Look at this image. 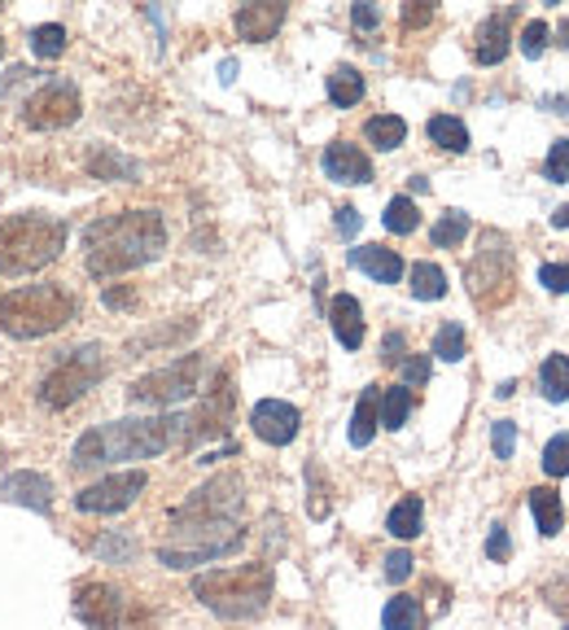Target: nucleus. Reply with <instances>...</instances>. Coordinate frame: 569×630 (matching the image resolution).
Returning a JSON list of instances; mask_svg holds the SVG:
<instances>
[{"mask_svg":"<svg viewBox=\"0 0 569 630\" xmlns=\"http://www.w3.org/2000/svg\"><path fill=\"white\" fill-rule=\"evenodd\" d=\"M84 114V97L71 80H45L27 101H23V123L32 132H62Z\"/></svg>","mask_w":569,"mask_h":630,"instance_id":"12","label":"nucleus"},{"mask_svg":"<svg viewBox=\"0 0 569 630\" xmlns=\"http://www.w3.org/2000/svg\"><path fill=\"white\" fill-rule=\"evenodd\" d=\"M66 45H71V32H66L62 23H40V27L32 32V53H36V58H45V62L62 58V53H66Z\"/></svg>","mask_w":569,"mask_h":630,"instance_id":"34","label":"nucleus"},{"mask_svg":"<svg viewBox=\"0 0 569 630\" xmlns=\"http://www.w3.org/2000/svg\"><path fill=\"white\" fill-rule=\"evenodd\" d=\"M250 429L267 447H290L299 438V429H303V412L294 403H284V399H263L250 412Z\"/></svg>","mask_w":569,"mask_h":630,"instance_id":"15","label":"nucleus"},{"mask_svg":"<svg viewBox=\"0 0 569 630\" xmlns=\"http://www.w3.org/2000/svg\"><path fill=\"white\" fill-rule=\"evenodd\" d=\"M184 434V416H128L97 425L80 434L71 447L75 469H110V464H132V460H154L162 456L175 438Z\"/></svg>","mask_w":569,"mask_h":630,"instance_id":"2","label":"nucleus"},{"mask_svg":"<svg viewBox=\"0 0 569 630\" xmlns=\"http://www.w3.org/2000/svg\"><path fill=\"white\" fill-rule=\"evenodd\" d=\"M382 626H386V630H421V626H425L421 599H416V595H395V599H386Z\"/></svg>","mask_w":569,"mask_h":630,"instance_id":"31","label":"nucleus"},{"mask_svg":"<svg viewBox=\"0 0 569 630\" xmlns=\"http://www.w3.org/2000/svg\"><path fill=\"white\" fill-rule=\"evenodd\" d=\"M245 547V525L241 521H175L171 534L158 543V565L167 569H193L223 560Z\"/></svg>","mask_w":569,"mask_h":630,"instance_id":"6","label":"nucleus"},{"mask_svg":"<svg viewBox=\"0 0 569 630\" xmlns=\"http://www.w3.org/2000/svg\"><path fill=\"white\" fill-rule=\"evenodd\" d=\"M382 223L395 232V237H412L416 228H421V210H416V202L412 197H390V206H386V215H382Z\"/></svg>","mask_w":569,"mask_h":630,"instance_id":"35","label":"nucleus"},{"mask_svg":"<svg viewBox=\"0 0 569 630\" xmlns=\"http://www.w3.org/2000/svg\"><path fill=\"white\" fill-rule=\"evenodd\" d=\"M412 565H416L412 552H408V547H395V552L386 556V582H395V586L408 582V578H412Z\"/></svg>","mask_w":569,"mask_h":630,"instance_id":"41","label":"nucleus"},{"mask_svg":"<svg viewBox=\"0 0 569 630\" xmlns=\"http://www.w3.org/2000/svg\"><path fill=\"white\" fill-rule=\"evenodd\" d=\"M284 14H290L284 5H241L232 14V27H237V36L245 45H263V40H271L284 27Z\"/></svg>","mask_w":569,"mask_h":630,"instance_id":"19","label":"nucleus"},{"mask_svg":"<svg viewBox=\"0 0 569 630\" xmlns=\"http://www.w3.org/2000/svg\"><path fill=\"white\" fill-rule=\"evenodd\" d=\"M75 320V298L58 284H19L0 298V329L14 342L62 334Z\"/></svg>","mask_w":569,"mask_h":630,"instance_id":"5","label":"nucleus"},{"mask_svg":"<svg viewBox=\"0 0 569 630\" xmlns=\"http://www.w3.org/2000/svg\"><path fill=\"white\" fill-rule=\"evenodd\" d=\"M197 381H202V355H180L175 364L167 368H154L145 373L141 381H132L128 399L136 408H171V403H184L197 395Z\"/></svg>","mask_w":569,"mask_h":630,"instance_id":"10","label":"nucleus"},{"mask_svg":"<svg viewBox=\"0 0 569 630\" xmlns=\"http://www.w3.org/2000/svg\"><path fill=\"white\" fill-rule=\"evenodd\" d=\"M543 473L547 477H569V434H556L543 447Z\"/></svg>","mask_w":569,"mask_h":630,"instance_id":"38","label":"nucleus"},{"mask_svg":"<svg viewBox=\"0 0 569 630\" xmlns=\"http://www.w3.org/2000/svg\"><path fill=\"white\" fill-rule=\"evenodd\" d=\"M530 512H534V525H538V534H560V525H565V508H560V495L552 490V486H534L530 490Z\"/></svg>","mask_w":569,"mask_h":630,"instance_id":"25","label":"nucleus"},{"mask_svg":"<svg viewBox=\"0 0 569 630\" xmlns=\"http://www.w3.org/2000/svg\"><path fill=\"white\" fill-rule=\"evenodd\" d=\"M377 416H382V429H403L408 416H412V390H408V386H390V390H382V408H377Z\"/></svg>","mask_w":569,"mask_h":630,"instance_id":"33","label":"nucleus"},{"mask_svg":"<svg viewBox=\"0 0 569 630\" xmlns=\"http://www.w3.org/2000/svg\"><path fill=\"white\" fill-rule=\"evenodd\" d=\"M241 512H245V482L237 473H215L197 490H189L184 504L171 508V525L175 521H241Z\"/></svg>","mask_w":569,"mask_h":630,"instance_id":"9","label":"nucleus"},{"mask_svg":"<svg viewBox=\"0 0 569 630\" xmlns=\"http://www.w3.org/2000/svg\"><path fill=\"white\" fill-rule=\"evenodd\" d=\"M232 75H237V62H223V66H219V80L232 84Z\"/></svg>","mask_w":569,"mask_h":630,"instance_id":"53","label":"nucleus"},{"mask_svg":"<svg viewBox=\"0 0 569 630\" xmlns=\"http://www.w3.org/2000/svg\"><path fill=\"white\" fill-rule=\"evenodd\" d=\"M512 556V543H508V530L504 525H491V534H486V560H495V565H504Z\"/></svg>","mask_w":569,"mask_h":630,"instance_id":"44","label":"nucleus"},{"mask_svg":"<svg viewBox=\"0 0 569 630\" xmlns=\"http://www.w3.org/2000/svg\"><path fill=\"white\" fill-rule=\"evenodd\" d=\"M408 289H412V298H421V302H438V298H447V271L438 267V263H412V271H408Z\"/></svg>","mask_w":569,"mask_h":630,"instance_id":"30","label":"nucleus"},{"mask_svg":"<svg viewBox=\"0 0 569 630\" xmlns=\"http://www.w3.org/2000/svg\"><path fill=\"white\" fill-rule=\"evenodd\" d=\"M66 250V219L45 210L0 219V276H32Z\"/></svg>","mask_w":569,"mask_h":630,"instance_id":"4","label":"nucleus"},{"mask_svg":"<svg viewBox=\"0 0 569 630\" xmlns=\"http://www.w3.org/2000/svg\"><path fill=\"white\" fill-rule=\"evenodd\" d=\"M132 302H136V293H132V289H106V306H114V311H119V306H132Z\"/></svg>","mask_w":569,"mask_h":630,"instance_id":"51","label":"nucleus"},{"mask_svg":"<svg viewBox=\"0 0 569 630\" xmlns=\"http://www.w3.org/2000/svg\"><path fill=\"white\" fill-rule=\"evenodd\" d=\"M565 630H569V626H565Z\"/></svg>","mask_w":569,"mask_h":630,"instance_id":"56","label":"nucleus"},{"mask_svg":"<svg viewBox=\"0 0 569 630\" xmlns=\"http://www.w3.org/2000/svg\"><path fill=\"white\" fill-rule=\"evenodd\" d=\"M276 591V569L267 560L232 565V569H210L193 578V595L223 621H250L271 604Z\"/></svg>","mask_w":569,"mask_h":630,"instance_id":"3","label":"nucleus"},{"mask_svg":"<svg viewBox=\"0 0 569 630\" xmlns=\"http://www.w3.org/2000/svg\"><path fill=\"white\" fill-rule=\"evenodd\" d=\"M491 443H495V460H512V447H517V425H512V421H495Z\"/></svg>","mask_w":569,"mask_h":630,"instance_id":"42","label":"nucleus"},{"mask_svg":"<svg viewBox=\"0 0 569 630\" xmlns=\"http://www.w3.org/2000/svg\"><path fill=\"white\" fill-rule=\"evenodd\" d=\"M106 368H110V364H106V347H101V342H84V347L66 351V355L45 373V381H40V403L53 408V412L80 403L88 390H97V386L106 381Z\"/></svg>","mask_w":569,"mask_h":630,"instance_id":"7","label":"nucleus"},{"mask_svg":"<svg viewBox=\"0 0 569 630\" xmlns=\"http://www.w3.org/2000/svg\"><path fill=\"white\" fill-rule=\"evenodd\" d=\"M334 215H338V219H334V223H338V232H342V237H355V232H360V223H364V219H360V210H355V206H338V210H334Z\"/></svg>","mask_w":569,"mask_h":630,"instance_id":"49","label":"nucleus"},{"mask_svg":"<svg viewBox=\"0 0 569 630\" xmlns=\"http://www.w3.org/2000/svg\"><path fill=\"white\" fill-rule=\"evenodd\" d=\"M552 228H569V206H556V210H552Z\"/></svg>","mask_w":569,"mask_h":630,"instance_id":"52","label":"nucleus"},{"mask_svg":"<svg viewBox=\"0 0 569 630\" xmlns=\"http://www.w3.org/2000/svg\"><path fill=\"white\" fill-rule=\"evenodd\" d=\"M364 136H368L373 149L390 154V149H399V145L408 141V123H403L399 114H373V119L364 123Z\"/></svg>","mask_w":569,"mask_h":630,"instance_id":"27","label":"nucleus"},{"mask_svg":"<svg viewBox=\"0 0 569 630\" xmlns=\"http://www.w3.org/2000/svg\"><path fill=\"white\" fill-rule=\"evenodd\" d=\"M351 267L368 271L382 284H399L403 280V258L395 250H386V245H355L351 250Z\"/></svg>","mask_w":569,"mask_h":630,"instance_id":"21","label":"nucleus"},{"mask_svg":"<svg viewBox=\"0 0 569 630\" xmlns=\"http://www.w3.org/2000/svg\"><path fill=\"white\" fill-rule=\"evenodd\" d=\"M425 132H429V141H434L438 149H447V154H464V149H469V128H464V119H456V114H434V119L425 123Z\"/></svg>","mask_w":569,"mask_h":630,"instance_id":"28","label":"nucleus"},{"mask_svg":"<svg viewBox=\"0 0 569 630\" xmlns=\"http://www.w3.org/2000/svg\"><path fill=\"white\" fill-rule=\"evenodd\" d=\"M543 171H547V180H556V184H565V180H569V141H565V136H560V141L547 149Z\"/></svg>","mask_w":569,"mask_h":630,"instance_id":"40","label":"nucleus"},{"mask_svg":"<svg viewBox=\"0 0 569 630\" xmlns=\"http://www.w3.org/2000/svg\"><path fill=\"white\" fill-rule=\"evenodd\" d=\"M538 390L552 403H569V355H547L538 364Z\"/></svg>","mask_w":569,"mask_h":630,"instance_id":"29","label":"nucleus"},{"mask_svg":"<svg viewBox=\"0 0 569 630\" xmlns=\"http://www.w3.org/2000/svg\"><path fill=\"white\" fill-rule=\"evenodd\" d=\"M145 486H149L145 469H123V473L97 477V482H88L84 490H75V508H80V512H93V517H114V512L132 508Z\"/></svg>","mask_w":569,"mask_h":630,"instance_id":"13","label":"nucleus"},{"mask_svg":"<svg viewBox=\"0 0 569 630\" xmlns=\"http://www.w3.org/2000/svg\"><path fill=\"white\" fill-rule=\"evenodd\" d=\"M232 403H237L232 381H228V373H219V377H215V390H206L202 408H197L193 416H184V443L197 447V443H206V438H223V434H228V421H232Z\"/></svg>","mask_w":569,"mask_h":630,"instance_id":"14","label":"nucleus"},{"mask_svg":"<svg viewBox=\"0 0 569 630\" xmlns=\"http://www.w3.org/2000/svg\"><path fill=\"white\" fill-rule=\"evenodd\" d=\"M167 250V223L158 210H114L84 228V267L93 280H110L154 263Z\"/></svg>","mask_w":569,"mask_h":630,"instance_id":"1","label":"nucleus"},{"mask_svg":"<svg viewBox=\"0 0 569 630\" xmlns=\"http://www.w3.org/2000/svg\"><path fill=\"white\" fill-rule=\"evenodd\" d=\"M469 237V215L464 210H447L434 228H429V241L438 245V250H451V245H460Z\"/></svg>","mask_w":569,"mask_h":630,"instance_id":"36","label":"nucleus"},{"mask_svg":"<svg viewBox=\"0 0 569 630\" xmlns=\"http://www.w3.org/2000/svg\"><path fill=\"white\" fill-rule=\"evenodd\" d=\"M329 101H334L338 110L360 106V101H364V75H360L355 66H334V71H329Z\"/></svg>","mask_w":569,"mask_h":630,"instance_id":"26","label":"nucleus"},{"mask_svg":"<svg viewBox=\"0 0 569 630\" xmlns=\"http://www.w3.org/2000/svg\"><path fill=\"white\" fill-rule=\"evenodd\" d=\"M464 284H469V298L482 311H495L512 298L517 271H512V245H508L504 232H482V250L464 267Z\"/></svg>","mask_w":569,"mask_h":630,"instance_id":"8","label":"nucleus"},{"mask_svg":"<svg viewBox=\"0 0 569 630\" xmlns=\"http://www.w3.org/2000/svg\"><path fill=\"white\" fill-rule=\"evenodd\" d=\"M71 608L88 630H132V621L141 617L136 599L123 595L114 582H80Z\"/></svg>","mask_w":569,"mask_h":630,"instance_id":"11","label":"nucleus"},{"mask_svg":"<svg viewBox=\"0 0 569 630\" xmlns=\"http://www.w3.org/2000/svg\"><path fill=\"white\" fill-rule=\"evenodd\" d=\"M351 23H355V32H377L382 27V10L368 5V0H360V5H351Z\"/></svg>","mask_w":569,"mask_h":630,"instance_id":"45","label":"nucleus"},{"mask_svg":"<svg viewBox=\"0 0 569 630\" xmlns=\"http://www.w3.org/2000/svg\"><path fill=\"white\" fill-rule=\"evenodd\" d=\"M320 167H325V175L338 180V184H368V180H373L368 154H364L360 145H351V141H334V145L325 149Z\"/></svg>","mask_w":569,"mask_h":630,"instance_id":"17","label":"nucleus"},{"mask_svg":"<svg viewBox=\"0 0 569 630\" xmlns=\"http://www.w3.org/2000/svg\"><path fill=\"white\" fill-rule=\"evenodd\" d=\"M543 595H547V604H552L556 613H565V617H569V573H565V578H556V582H547V586H543Z\"/></svg>","mask_w":569,"mask_h":630,"instance_id":"47","label":"nucleus"},{"mask_svg":"<svg viewBox=\"0 0 569 630\" xmlns=\"http://www.w3.org/2000/svg\"><path fill=\"white\" fill-rule=\"evenodd\" d=\"M0 62H5V36H0Z\"/></svg>","mask_w":569,"mask_h":630,"instance_id":"55","label":"nucleus"},{"mask_svg":"<svg viewBox=\"0 0 569 630\" xmlns=\"http://www.w3.org/2000/svg\"><path fill=\"white\" fill-rule=\"evenodd\" d=\"M403 351H408V338L395 329V334H386V342H382V360L386 364H403Z\"/></svg>","mask_w":569,"mask_h":630,"instance_id":"48","label":"nucleus"},{"mask_svg":"<svg viewBox=\"0 0 569 630\" xmlns=\"http://www.w3.org/2000/svg\"><path fill=\"white\" fill-rule=\"evenodd\" d=\"M547 36H552V32H547V23H543V19L525 23V27H521V53H525V58H543Z\"/></svg>","mask_w":569,"mask_h":630,"instance_id":"39","label":"nucleus"},{"mask_svg":"<svg viewBox=\"0 0 569 630\" xmlns=\"http://www.w3.org/2000/svg\"><path fill=\"white\" fill-rule=\"evenodd\" d=\"M136 552H141V543H136L132 534H123V530H110V534H101V538L93 543V556L106 560V565H132Z\"/></svg>","mask_w":569,"mask_h":630,"instance_id":"32","label":"nucleus"},{"mask_svg":"<svg viewBox=\"0 0 569 630\" xmlns=\"http://www.w3.org/2000/svg\"><path fill=\"white\" fill-rule=\"evenodd\" d=\"M421 525H425V504H421L416 495H403V499L390 508V517H386V530H390L399 543H412V538L421 534Z\"/></svg>","mask_w":569,"mask_h":630,"instance_id":"24","label":"nucleus"},{"mask_svg":"<svg viewBox=\"0 0 569 630\" xmlns=\"http://www.w3.org/2000/svg\"><path fill=\"white\" fill-rule=\"evenodd\" d=\"M512 19L517 10H499L477 27V45H473V62L477 66H499L512 49Z\"/></svg>","mask_w":569,"mask_h":630,"instance_id":"16","label":"nucleus"},{"mask_svg":"<svg viewBox=\"0 0 569 630\" xmlns=\"http://www.w3.org/2000/svg\"><path fill=\"white\" fill-rule=\"evenodd\" d=\"M377 408H382V390H377V386H368V390L360 395V403H355V416H351V447H360V451H364V447L377 438V429H382Z\"/></svg>","mask_w":569,"mask_h":630,"instance_id":"22","label":"nucleus"},{"mask_svg":"<svg viewBox=\"0 0 569 630\" xmlns=\"http://www.w3.org/2000/svg\"><path fill=\"white\" fill-rule=\"evenodd\" d=\"M329 325H334V338H338L347 351H360V347H364V311H360V298L338 293V298L329 302Z\"/></svg>","mask_w":569,"mask_h":630,"instance_id":"20","label":"nucleus"},{"mask_svg":"<svg viewBox=\"0 0 569 630\" xmlns=\"http://www.w3.org/2000/svg\"><path fill=\"white\" fill-rule=\"evenodd\" d=\"M538 284L552 293H569V263H543L538 267Z\"/></svg>","mask_w":569,"mask_h":630,"instance_id":"43","label":"nucleus"},{"mask_svg":"<svg viewBox=\"0 0 569 630\" xmlns=\"http://www.w3.org/2000/svg\"><path fill=\"white\" fill-rule=\"evenodd\" d=\"M556 40L569 49V19H560V27H556Z\"/></svg>","mask_w":569,"mask_h":630,"instance_id":"54","label":"nucleus"},{"mask_svg":"<svg viewBox=\"0 0 569 630\" xmlns=\"http://www.w3.org/2000/svg\"><path fill=\"white\" fill-rule=\"evenodd\" d=\"M434 19V5H403V27H425Z\"/></svg>","mask_w":569,"mask_h":630,"instance_id":"50","label":"nucleus"},{"mask_svg":"<svg viewBox=\"0 0 569 630\" xmlns=\"http://www.w3.org/2000/svg\"><path fill=\"white\" fill-rule=\"evenodd\" d=\"M88 171L97 180H136L141 175V167L132 158H123L114 145H93L88 149Z\"/></svg>","mask_w":569,"mask_h":630,"instance_id":"23","label":"nucleus"},{"mask_svg":"<svg viewBox=\"0 0 569 630\" xmlns=\"http://www.w3.org/2000/svg\"><path fill=\"white\" fill-rule=\"evenodd\" d=\"M434 360H443V364H460L464 360V329L460 325H443L438 334H434V351H429Z\"/></svg>","mask_w":569,"mask_h":630,"instance_id":"37","label":"nucleus"},{"mask_svg":"<svg viewBox=\"0 0 569 630\" xmlns=\"http://www.w3.org/2000/svg\"><path fill=\"white\" fill-rule=\"evenodd\" d=\"M5 499L19 504V508H32L40 517H53V482L45 473H32V469H19L5 477Z\"/></svg>","mask_w":569,"mask_h":630,"instance_id":"18","label":"nucleus"},{"mask_svg":"<svg viewBox=\"0 0 569 630\" xmlns=\"http://www.w3.org/2000/svg\"><path fill=\"white\" fill-rule=\"evenodd\" d=\"M399 368H403V386H425L429 381V355H412Z\"/></svg>","mask_w":569,"mask_h":630,"instance_id":"46","label":"nucleus"}]
</instances>
